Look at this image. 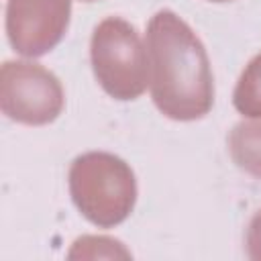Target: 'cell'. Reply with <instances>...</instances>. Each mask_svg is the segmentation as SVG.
I'll list each match as a JSON object with an SVG mask.
<instances>
[{
  "mask_svg": "<svg viewBox=\"0 0 261 261\" xmlns=\"http://www.w3.org/2000/svg\"><path fill=\"white\" fill-rule=\"evenodd\" d=\"M149 86L159 112L171 120H198L214 104L208 53L173 10H159L147 24Z\"/></svg>",
  "mask_w": 261,
  "mask_h": 261,
  "instance_id": "6da1fadb",
  "label": "cell"
},
{
  "mask_svg": "<svg viewBox=\"0 0 261 261\" xmlns=\"http://www.w3.org/2000/svg\"><path fill=\"white\" fill-rule=\"evenodd\" d=\"M69 194L86 220L112 228L128 218L137 202V179L130 165L106 151H90L71 161Z\"/></svg>",
  "mask_w": 261,
  "mask_h": 261,
  "instance_id": "7a4b0ae2",
  "label": "cell"
},
{
  "mask_svg": "<svg viewBox=\"0 0 261 261\" xmlns=\"http://www.w3.org/2000/svg\"><path fill=\"white\" fill-rule=\"evenodd\" d=\"M92 69L102 90L114 100H135L149 84V55L139 31L120 16L96 24L90 41Z\"/></svg>",
  "mask_w": 261,
  "mask_h": 261,
  "instance_id": "3957f363",
  "label": "cell"
},
{
  "mask_svg": "<svg viewBox=\"0 0 261 261\" xmlns=\"http://www.w3.org/2000/svg\"><path fill=\"white\" fill-rule=\"evenodd\" d=\"M63 86L53 71L35 61H4L0 69V108L20 124L53 122L63 110Z\"/></svg>",
  "mask_w": 261,
  "mask_h": 261,
  "instance_id": "277c9868",
  "label": "cell"
},
{
  "mask_svg": "<svg viewBox=\"0 0 261 261\" xmlns=\"http://www.w3.org/2000/svg\"><path fill=\"white\" fill-rule=\"evenodd\" d=\"M71 0H8L6 35L12 49L24 57L49 53L65 35Z\"/></svg>",
  "mask_w": 261,
  "mask_h": 261,
  "instance_id": "5b68a950",
  "label": "cell"
},
{
  "mask_svg": "<svg viewBox=\"0 0 261 261\" xmlns=\"http://www.w3.org/2000/svg\"><path fill=\"white\" fill-rule=\"evenodd\" d=\"M228 153L239 169L261 179V120L234 124L228 133Z\"/></svg>",
  "mask_w": 261,
  "mask_h": 261,
  "instance_id": "8992f818",
  "label": "cell"
},
{
  "mask_svg": "<svg viewBox=\"0 0 261 261\" xmlns=\"http://www.w3.org/2000/svg\"><path fill=\"white\" fill-rule=\"evenodd\" d=\"M232 104L243 116L261 118V53L241 71L232 92Z\"/></svg>",
  "mask_w": 261,
  "mask_h": 261,
  "instance_id": "52a82bcc",
  "label": "cell"
},
{
  "mask_svg": "<svg viewBox=\"0 0 261 261\" xmlns=\"http://www.w3.org/2000/svg\"><path fill=\"white\" fill-rule=\"evenodd\" d=\"M245 249L251 261H261V208L249 220L245 234Z\"/></svg>",
  "mask_w": 261,
  "mask_h": 261,
  "instance_id": "ba28073f",
  "label": "cell"
},
{
  "mask_svg": "<svg viewBox=\"0 0 261 261\" xmlns=\"http://www.w3.org/2000/svg\"><path fill=\"white\" fill-rule=\"evenodd\" d=\"M210 2H230V0H210Z\"/></svg>",
  "mask_w": 261,
  "mask_h": 261,
  "instance_id": "9c48e42d",
  "label": "cell"
},
{
  "mask_svg": "<svg viewBox=\"0 0 261 261\" xmlns=\"http://www.w3.org/2000/svg\"><path fill=\"white\" fill-rule=\"evenodd\" d=\"M84 2H94V0H84Z\"/></svg>",
  "mask_w": 261,
  "mask_h": 261,
  "instance_id": "30bf717a",
  "label": "cell"
}]
</instances>
